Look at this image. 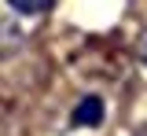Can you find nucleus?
Returning <instances> with one entry per match:
<instances>
[{
  "instance_id": "f257e3e1",
  "label": "nucleus",
  "mask_w": 147,
  "mask_h": 136,
  "mask_svg": "<svg viewBox=\"0 0 147 136\" xmlns=\"http://www.w3.org/2000/svg\"><path fill=\"white\" fill-rule=\"evenodd\" d=\"M103 121V99L99 96H85L74 110V125H99Z\"/></svg>"
},
{
  "instance_id": "f03ea898",
  "label": "nucleus",
  "mask_w": 147,
  "mask_h": 136,
  "mask_svg": "<svg viewBox=\"0 0 147 136\" xmlns=\"http://www.w3.org/2000/svg\"><path fill=\"white\" fill-rule=\"evenodd\" d=\"M11 7H15L18 15H44L48 7H52L55 0H7Z\"/></svg>"
},
{
  "instance_id": "7ed1b4c3",
  "label": "nucleus",
  "mask_w": 147,
  "mask_h": 136,
  "mask_svg": "<svg viewBox=\"0 0 147 136\" xmlns=\"http://www.w3.org/2000/svg\"><path fill=\"white\" fill-rule=\"evenodd\" d=\"M7 110H11V99H7V92H4V88H0V121L7 118Z\"/></svg>"
},
{
  "instance_id": "20e7f679",
  "label": "nucleus",
  "mask_w": 147,
  "mask_h": 136,
  "mask_svg": "<svg viewBox=\"0 0 147 136\" xmlns=\"http://www.w3.org/2000/svg\"><path fill=\"white\" fill-rule=\"evenodd\" d=\"M140 59H144V63H147V40H144V52H140Z\"/></svg>"
}]
</instances>
